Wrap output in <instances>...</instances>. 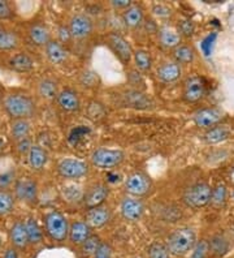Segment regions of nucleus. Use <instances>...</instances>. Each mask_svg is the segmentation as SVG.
Listing matches in <instances>:
<instances>
[{"instance_id": "1", "label": "nucleus", "mask_w": 234, "mask_h": 258, "mask_svg": "<svg viewBox=\"0 0 234 258\" xmlns=\"http://www.w3.org/2000/svg\"><path fill=\"white\" fill-rule=\"evenodd\" d=\"M3 106L6 112L13 120L26 119L34 116L37 106L34 99L25 93H11L6 95L3 101Z\"/></svg>"}, {"instance_id": "2", "label": "nucleus", "mask_w": 234, "mask_h": 258, "mask_svg": "<svg viewBox=\"0 0 234 258\" xmlns=\"http://www.w3.org/2000/svg\"><path fill=\"white\" fill-rule=\"evenodd\" d=\"M197 241V232L193 227H180L169 235L166 245L171 255L180 257L191 252Z\"/></svg>"}, {"instance_id": "3", "label": "nucleus", "mask_w": 234, "mask_h": 258, "mask_svg": "<svg viewBox=\"0 0 234 258\" xmlns=\"http://www.w3.org/2000/svg\"><path fill=\"white\" fill-rule=\"evenodd\" d=\"M44 227H46L47 235L53 240V241L61 242L68 239L69 236V223L68 218L62 215L60 211H50L44 217Z\"/></svg>"}, {"instance_id": "4", "label": "nucleus", "mask_w": 234, "mask_h": 258, "mask_svg": "<svg viewBox=\"0 0 234 258\" xmlns=\"http://www.w3.org/2000/svg\"><path fill=\"white\" fill-rule=\"evenodd\" d=\"M212 196V186L206 181H199L185 190L182 200L186 204L187 208L191 209H203L211 202Z\"/></svg>"}, {"instance_id": "5", "label": "nucleus", "mask_w": 234, "mask_h": 258, "mask_svg": "<svg viewBox=\"0 0 234 258\" xmlns=\"http://www.w3.org/2000/svg\"><path fill=\"white\" fill-rule=\"evenodd\" d=\"M124 151L120 149H107L99 148L93 151L90 157L91 164L99 170H111L120 166L124 161Z\"/></svg>"}, {"instance_id": "6", "label": "nucleus", "mask_w": 234, "mask_h": 258, "mask_svg": "<svg viewBox=\"0 0 234 258\" xmlns=\"http://www.w3.org/2000/svg\"><path fill=\"white\" fill-rule=\"evenodd\" d=\"M151 189H152V181L148 175L142 171L133 172L125 179V190L131 197L135 199L144 197L151 192Z\"/></svg>"}, {"instance_id": "7", "label": "nucleus", "mask_w": 234, "mask_h": 258, "mask_svg": "<svg viewBox=\"0 0 234 258\" xmlns=\"http://www.w3.org/2000/svg\"><path fill=\"white\" fill-rule=\"evenodd\" d=\"M90 167L86 162L75 158H64L57 163V173L64 179L78 180L88 176Z\"/></svg>"}, {"instance_id": "8", "label": "nucleus", "mask_w": 234, "mask_h": 258, "mask_svg": "<svg viewBox=\"0 0 234 258\" xmlns=\"http://www.w3.org/2000/svg\"><path fill=\"white\" fill-rule=\"evenodd\" d=\"M107 44L108 47L112 50L113 54L117 56V59L121 61L122 64H129L133 60V54L134 50L131 47V44L129 43L120 33L111 32L107 34Z\"/></svg>"}, {"instance_id": "9", "label": "nucleus", "mask_w": 234, "mask_h": 258, "mask_svg": "<svg viewBox=\"0 0 234 258\" xmlns=\"http://www.w3.org/2000/svg\"><path fill=\"white\" fill-rule=\"evenodd\" d=\"M206 95V82L203 77L193 75L187 77L182 86V99L186 103H197Z\"/></svg>"}, {"instance_id": "10", "label": "nucleus", "mask_w": 234, "mask_h": 258, "mask_svg": "<svg viewBox=\"0 0 234 258\" xmlns=\"http://www.w3.org/2000/svg\"><path fill=\"white\" fill-rule=\"evenodd\" d=\"M69 30L73 39H85L90 37L94 30V22L86 13H77L69 20Z\"/></svg>"}, {"instance_id": "11", "label": "nucleus", "mask_w": 234, "mask_h": 258, "mask_svg": "<svg viewBox=\"0 0 234 258\" xmlns=\"http://www.w3.org/2000/svg\"><path fill=\"white\" fill-rule=\"evenodd\" d=\"M224 111L218 107H207L194 113L193 120L195 125L203 129H209L218 125L224 119Z\"/></svg>"}, {"instance_id": "12", "label": "nucleus", "mask_w": 234, "mask_h": 258, "mask_svg": "<svg viewBox=\"0 0 234 258\" xmlns=\"http://www.w3.org/2000/svg\"><path fill=\"white\" fill-rule=\"evenodd\" d=\"M120 213L125 221L138 222L144 213V205L142 200L125 196L120 204Z\"/></svg>"}, {"instance_id": "13", "label": "nucleus", "mask_w": 234, "mask_h": 258, "mask_svg": "<svg viewBox=\"0 0 234 258\" xmlns=\"http://www.w3.org/2000/svg\"><path fill=\"white\" fill-rule=\"evenodd\" d=\"M108 196H109L108 185L103 183H98L91 185L90 188L86 190L82 201H84L85 208L89 210V209L98 208V206H103L104 201H106Z\"/></svg>"}, {"instance_id": "14", "label": "nucleus", "mask_w": 234, "mask_h": 258, "mask_svg": "<svg viewBox=\"0 0 234 258\" xmlns=\"http://www.w3.org/2000/svg\"><path fill=\"white\" fill-rule=\"evenodd\" d=\"M15 196L20 201L34 205L38 201V184L31 179H21L16 181Z\"/></svg>"}, {"instance_id": "15", "label": "nucleus", "mask_w": 234, "mask_h": 258, "mask_svg": "<svg viewBox=\"0 0 234 258\" xmlns=\"http://www.w3.org/2000/svg\"><path fill=\"white\" fill-rule=\"evenodd\" d=\"M57 104L64 112H78L81 110V99L80 95L72 88L61 89L57 94Z\"/></svg>"}, {"instance_id": "16", "label": "nucleus", "mask_w": 234, "mask_h": 258, "mask_svg": "<svg viewBox=\"0 0 234 258\" xmlns=\"http://www.w3.org/2000/svg\"><path fill=\"white\" fill-rule=\"evenodd\" d=\"M111 218H112V211L108 206H98V208L89 209L85 222L91 228H102L111 221Z\"/></svg>"}, {"instance_id": "17", "label": "nucleus", "mask_w": 234, "mask_h": 258, "mask_svg": "<svg viewBox=\"0 0 234 258\" xmlns=\"http://www.w3.org/2000/svg\"><path fill=\"white\" fill-rule=\"evenodd\" d=\"M158 38L163 47L167 50H175L182 44V37L175 26L163 25L158 29Z\"/></svg>"}, {"instance_id": "18", "label": "nucleus", "mask_w": 234, "mask_h": 258, "mask_svg": "<svg viewBox=\"0 0 234 258\" xmlns=\"http://www.w3.org/2000/svg\"><path fill=\"white\" fill-rule=\"evenodd\" d=\"M156 76H158V80L163 84H173V82L181 79L182 67L173 60L166 61L158 68Z\"/></svg>"}, {"instance_id": "19", "label": "nucleus", "mask_w": 234, "mask_h": 258, "mask_svg": "<svg viewBox=\"0 0 234 258\" xmlns=\"http://www.w3.org/2000/svg\"><path fill=\"white\" fill-rule=\"evenodd\" d=\"M91 235H93V228L85 221H75L70 223L68 239L74 245H82Z\"/></svg>"}, {"instance_id": "20", "label": "nucleus", "mask_w": 234, "mask_h": 258, "mask_svg": "<svg viewBox=\"0 0 234 258\" xmlns=\"http://www.w3.org/2000/svg\"><path fill=\"white\" fill-rule=\"evenodd\" d=\"M44 50H46L47 59L50 60L52 64L61 66V64H64L66 60H68V50H66L65 46L60 43L57 39H51V41L46 44Z\"/></svg>"}, {"instance_id": "21", "label": "nucleus", "mask_w": 234, "mask_h": 258, "mask_svg": "<svg viewBox=\"0 0 234 258\" xmlns=\"http://www.w3.org/2000/svg\"><path fill=\"white\" fill-rule=\"evenodd\" d=\"M211 258H225L230 250V241L222 233H216L208 240Z\"/></svg>"}, {"instance_id": "22", "label": "nucleus", "mask_w": 234, "mask_h": 258, "mask_svg": "<svg viewBox=\"0 0 234 258\" xmlns=\"http://www.w3.org/2000/svg\"><path fill=\"white\" fill-rule=\"evenodd\" d=\"M144 11L139 4H131L128 10L122 12V21L129 29L139 28L140 24L143 22Z\"/></svg>"}, {"instance_id": "23", "label": "nucleus", "mask_w": 234, "mask_h": 258, "mask_svg": "<svg viewBox=\"0 0 234 258\" xmlns=\"http://www.w3.org/2000/svg\"><path fill=\"white\" fill-rule=\"evenodd\" d=\"M29 38L31 43L38 46V47H46V44L52 39L51 38L50 29L47 28L44 24H33L29 29Z\"/></svg>"}, {"instance_id": "24", "label": "nucleus", "mask_w": 234, "mask_h": 258, "mask_svg": "<svg viewBox=\"0 0 234 258\" xmlns=\"http://www.w3.org/2000/svg\"><path fill=\"white\" fill-rule=\"evenodd\" d=\"M48 162V154L43 146L33 145L28 154V163L34 171H42Z\"/></svg>"}, {"instance_id": "25", "label": "nucleus", "mask_w": 234, "mask_h": 258, "mask_svg": "<svg viewBox=\"0 0 234 258\" xmlns=\"http://www.w3.org/2000/svg\"><path fill=\"white\" fill-rule=\"evenodd\" d=\"M10 237H11V242H12L13 248L25 249L29 244L25 223L21 221H17L16 223H13L12 228H11L10 231Z\"/></svg>"}, {"instance_id": "26", "label": "nucleus", "mask_w": 234, "mask_h": 258, "mask_svg": "<svg viewBox=\"0 0 234 258\" xmlns=\"http://www.w3.org/2000/svg\"><path fill=\"white\" fill-rule=\"evenodd\" d=\"M125 102L128 103L129 107L139 108V110H146L150 106H152V102L148 97L138 90V89H133V90H128L124 93Z\"/></svg>"}, {"instance_id": "27", "label": "nucleus", "mask_w": 234, "mask_h": 258, "mask_svg": "<svg viewBox=\"0 0 234 258\" xmlns=\"http://www.w3.org/2000/svg\"><path fill=\"white\" fill-rule=\"evenodd\" d=\"M20 38L17 33L0 24V51H12L19 47Z\"/></svg>"}, {"instance_id": "28", "label": "nucleus", "mask_w": 234, "mask_h": 258, "mask_svg": "<svg viewBox=\"0 0 234 258\" xmlns=\"http://www.w3.org/2000/svg\"><path fill=\"white\" fill-rule=\"evenodd\" d=\"M172 57H173V61L181 67L187 66L193 63L195 59V50L190 44H180L175 50H172Z\"/></svg>"}, {"instance_id": "29", "label": "nucleus", "mask_w": 234, "mask_h": 258, "mask_svg": "<svg viewBox=\"0 0 234 258\" xmlns=\"http://www.w3.org/2000/svg\"><path fill=\"white\" fill-rule=\"evenodd\" d=\"M38 94L41 95V98L47 99V101H52L55 98H57L59 94V85L57 81H55L51 77H46L42 79L38 82Z\"/></svg>"}, {"instance_id": "30", "label": "nucleus", "mask_w": 234, "mask_h": 258, "mask_svg": "<svg viewBox=\"0 0 234 258\" xmlns=\"http://www.w3.org/2000/svg\"><path fill=\"white\" fill-rule=\"evenodd\" d=\"M230 137V131L224 125H216L213 128L207 129V132L203 136V140L208 145H215L225 141Z\"/></svg>"}, {"instance_id": "31", "label": "nucleus", "mask_w": 234, "mask_h": 258, "mask_svg": "<svg viewBox=\"0 0 234 258\" xmlns=\"http://www.w3.org/2000/svg\"><path fill=\"white\" fill-rule=\"evenodd\" d=\"M10 66L16 72H30L34 68V60L26 52H19L11 57Z\"/></svg>"}, {"instance_id": "32", "label": "nucleus", "mask_w": 234, "mask_h": 258, "mask_svg": "<svg viewBox=\"0 0 234 258\" xmlns=\"http://www.w3.org/2000/svg\"><path fill=\"white\" fill-rule=\"evenodd\" d=\"M228 188L224 183H218L215 188H212V196H211V202L215 209L225 208V205L228 202Z\"/></svg>"}, {"instance_id": "33", "label": "nucleus", "mask_w": 234, "mask_h": 258, "mask_svg": "<svg viewBox=\"0 0 234 258\" xmlns=\"http://www.w3.org/2000/svg\"><path fill=\"white\" fill-rule=\"evenodd\" d=\"M30 135V123L26 119L13 120L11 124V136L16 141L26 139Z\"/></svg>"}, {"instance_id": "34", "label": "nucleus", "mask_w": 234, "mask_h": 258, "mask_svg": "<svg viewBox=\"0 0 234 258\" xmlns=\"http://www.w3.org/2000/svg\"><path fill=\"white\" fill-rule=\"evenodd\" d=\"M24 223H25L26 233H28L29 244H39L42 239H43V231L39 227L38 222L35 221L34 218L30 217Z\"/></svg>"}, {"instance_id": "35", "label": "nucleus", "mask_w": 234, "mask_h": 258, "mask_svg": "<svg viewBox=\"0 0 234 258\" xmlns=\"http://www.w3.org/2000/svg\"><path fill=\"white\" fill-rule=\"evenodd\" d=\"M133 60L140 72H148L152 68V56L146 50H135L133 54Z\"/></svg>"}, {"instance_id": "36", "label": "nucleus", "mask_w": 234, "mask_h": 258, "mask_svg": "<svg viewBox=\"0 0 234 258\" xmlns=\"http://www.w3.org/2000/svg\"><path fill=\"white\" fill-rule=\"evenodd\" d=\"M100 244H102L100 237L98 236V235H91L82 245H80L81 254L84 255V257H94V254H95L98 249H99Z\"/></svg>"}, {"instance_id": "37", "label": "nucleus", "mask_w": 234, "mask_h": 258, "mask_svg": "<svg viewBox=\"0 0 234 258\" xmlns=\"http://www.w3.org/2000/svg\"><path fill=\"white\" fill-rule=\"evenodd\" d=\"M15 208V196L8 190H0V215L10 214Z\"/></svg>"}, {"instance_id": "38", "label": "nucleus", "mask_w": 234, "mask_h": 258, "mask_svg": "<svg viewBox=\"0 0 234 258\" xmlns=\"http://www.w3.org/2000/svg\"><path fill=\"white\" fill-rule=\"evenodd\" d=\"M147 254H148V258H171V253H169L166 244H163V242L159 241L152 242L148 246Z\"/></svg>"}, {"instance_id": "39", "label": "nucleus", "mask_w": 234, "mask_h": 258, "mask_svg": "<svg viewBox=\"0 0 234 258\" xmlns=\"http://www.w3.org/2000/svg\"><path fill=\"white\" fill-rule=\"evenodd\" d=\"M190 258H211L208 240L207 239L198 240L197 244L194 245L193 250H191Z\"/></svg>"}, {"instance_id": "40", "label": "nucleus", "mask_w": 234, "mask_h": 258, "mask_svg": "<svg viewBox=\"0 0 234 258\" xmlns=\"http://www.w3.org/2000/svg\"><path fill=\"white\" fill-rule=\"evenodd\" d=\"M176 29L182 38H190L195 33V24L190 19H181L178 21Z\"/></svg>"}, {"instance_id": "41", "label": "nucleus", "mask_w": 234, "mask_h": 258, "mask_svg": "<svg viewBox=\"0 0 234 258\" xmlns=\"http://www.w3.org/2000/svg\"><path fill=\"white\" fill-rule=\"evenodd\" d=\"M152 13L156 17H159V19H171L175 12H173L172 7H169L168 4L158 3L152 6Z\"/></svg>"}, {"instance_id": "42", "label": "nucleus", "mask_w": 234, "mask_h": 258, "mask_svg": "<svg viewBox=\"0 0 234 258\" xmlns=\"http://www.w3.org/2000/svg\"><path fill=\"white\" fill-rule=\"evenodd\" d=\"M81 84L85 88H94L97 85L98 82V76L95 72H91V71H85L81 75Z\"/></svg>"}, {"instance_id": "43", "label": "nucleus", "mask_w": 234, "mask_h": 258, "mask_svg": "<svg viewBox=\"0 0 234 258\" xmlns=\"http://www.w3.org/2000/svg\"><path fill=\"white\" fill-rule=\"evenodd\" d=\"M15 170H10L6 171V172L3 173H0V190H6V189L15 181Z\"/></svg>"}, {"instance_id": "44", "label": "nucleus", "mask_w": 234, "mask_h": 258, "mask_svg": "<svg viewBox=\"0 0 234 258\" xmlns=\"http://www.w3.org/2000/svg\"><path fill=\"white\" fill-rule=\"evenodd\" d=\"M216 37H217V34H216V33H212V34L207 35V37L203 39L202 50H203V52H204V55H206V56H209V55H211V52H212L213 42L216 41Z\"/></svg>"}, {"instance_id": "45", "label": "nucleus", "mask_w": 234, "mask_h": 258, "mask_svg": "<svg viewBox=\"0 0 234 258\" xmlns=\"http://www.w3.org/2000/svg\"><path fill=\"white\" fill-rule=\"evenodd\" d=\"M17 144H16V150L19 151V154L21 155H28L29 151H30V149L33 148V144H31V140L29 139V137H26V139H22L20 140V141H16Z\"/></svg>"}, {"instance_id": "46", "label": "nucleus", "mask_w": 234, "mask_h": 258, "mask_svg": "<svg viewBox=\"0 0 234 258\" xmlns=\"http://www.w3.org/2000/svg\"><path fill=\"white\" fill-rule=\"evenodd\" d=\"M13 16H15V13H13L11 4L8 2L0 0V20L12 19Z\"/></svg>"}, {"instance_id": "47", "label": "nucleus", "mask_w": 234, "mask_h": 258, "mask_svg": "<svg viewBox=\"0 0 234 258\" xmlns=\"http://www.w3.org/2000/svg\"><path fill=\"white\" fill-rule=\"evenodd\" d=\"M93 258H112V248L109 246V244L102 241L99 249L94 254Z\"/></svg>"}, {"instance_id": "48", "label": "nucleus", "mask_w": 234, "mask_h": 258, "mask_svg": "<svg viewBox=\"0 0 234 258\" xmlns=\"http://www.w3.org/2000/svg\"><path fill=\"white\" fill-rule=\"evenodd\" d=\"M57 37H59L57 41H59L61 44H64V46L73 39L68 26H60L59 30H57Z\"/></svg>"}, {"instance_id": "49", "label": "nucleus", "mask_w": 234, "mask_h": 258, "mask_svg": "<svg viewBox=\"0 0 234 258\" xmlns=\"http://www.w3.org/2000/svg\"><path fill=\"white\" fill-rule=\"evenodd\" d=\"M131 4L133 3H131L130 0H112V2H111L112 8H115V10H121V11H126Z\"/></svg>"}, {"instance_id": "50", "label": "nucleus", "mask_w": 234, "mask_h": 258, "mask_svg": "<svg viewBox=\"0 0 234 258\" xmlns=\"http://www.w3.org/2000/svg\"><path fill=\"white\" fill-rule=\"evenodd\" d=\"M107 177H108V179H107V181H108V183L115 184V183H117V181H120V175L117 172H115V171H109L108 175H107Z\"/></svg>"}, {"instance_id": "51", "label": "nucleus", "mask_w": 234, "mask_h": 258, "mask_svg": "<svg viewBox=\"0 0 234 258\" xmlns=\"http://www.w3.org/2000/svg\"><path fill=\"white\" fill-rule=\"evenodd\" d=\"M3 258H19V254H17V249L16 248H8L4 253Z\"/></svg>"}, {"instance_id": "52", "label": "nucleus", "mask_w": 234, "mask_h": 258, "mask_svg": "<svg viewBox=\"0 0 234 258\" xmlns=\"http://www.w3.org/2000/svg\"><path fill=\"white\" fill-rule=\"evenodd\" d=\"M6 144H7L6 139H4L3 136H0V153L6 149Z\"/></svg>"}, {"instance_id": "53", "label": "nucleus", "mask_w": 234, "mask_h": 258, "mask_svg": "<svg viewBox=\"0 0 234 258\" xmlns=\"http://www.w3.org/2000/svg\"><path fill=\"white\" fill-rule=\"evenodd\" d=\"M230 177H231V179H233V181H234V168H231V172H230Z\"/></svg>"}, {"instance_id": "54", "label": "nucleus", "mask_w": 234, "mask_h": 258, "mask_svg": "<svg viewBox=\"0 0 234 258\" xmlns=\"http://www.w3.org/2000/svg\"><path fill=\"white\" fill-rule=\"evenodd\" d=\"M231 197H233V199H234V189H233V192H231Z\"/></svg>"}, {"instance_id": "55", "label": "nucleus", "mask_w": 234, "mask_h": 258, "mask_svg": "<svg viewBox=\"0 0 234 258\" xmlns=\"http://www.w3.org/2000/svg\"><path fill=\"white\" fill-rule=\"evenodd\" d=\"M134 258H142V257H134Z\"/></svg>"}]
</instances>
